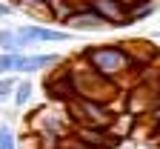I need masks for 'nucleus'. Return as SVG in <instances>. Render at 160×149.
<instances>
[{
  "label": "nucleus",
  "instance_id": "obj_14",
  "mask_svg": "<svg viewBox=\"0 0 160 149\" xmlns=\"http://www.w3.org/2000/svg\"><path fill=\"white\" fill-rule=\"evenodd\" d=\"M0 149H17V138L9 126H0Z\"/></svg>",
  "mask_w": 160,
  "mask_h": 149
},
{
  "label": "nucleus",
  "instance_id": "obj_7",
  "mask_svg": "<svg viewBox=\"0 0 160 149\" xmlns=\"http://www.w3.org/2000/svg\"><path fill=\"white\" fill-rule=\"evenodd\" d=\"M72 135L80 138V141H83L86 146H92V149H117V143H120L109 129H97V126H74Z\"/></svg>",
  "mask_w": 160,
  "mask_h": 149
},
{
  "label": "nucleus",
  "instance_id": "obj_9",
  "mask_svg": "<svg viewBox=\"0 0 160 149\" xmlns=\"http://www.w3.org/2000/svg\"><path fill=\"white\" fill-rule=\"evenodd\" d=\"M0 49H3L6 55H23V43H20V37H17V29H3L0 32Z\"/></svg>",
  "mask_w": 160,
  "mask_h": 149
},
{
  "label": "nucleus",
  "instance_id": "obj_2",
  "mask_svg": "<svg viewBox=\"0 0 160 149\" xmlns=\"http://www.w3.org/2000/svg\"><path fill=\"white\" fill-rule=\"evenodd\" d=\"M66 115L74 126H97V129H112L114 123V112L109 103H100L92 98H74L66 106Z\"/></svg>",
  "mask_w": 160,
  "mask_h": 149
},
{
  "label": "nucleus",
  "instance_id": "obj_3",
  "mask_svg": "<svg viewBox=\"0 0 160 149\" xmlns=\"http://www.w3.org/2000/svg\"><path fill=\"white\" fill-rule=\"evenodd\" d=\"M43 89H46V98L60 106H66L69 100L77 98V83H74V72L69 60H63L57 69L49 72V77L43 80Z\"/></svg>",
  "mask_w": 160,
  "mask_h": 149
},
{
  "label": "nucleus",
  "instance_id": "obj_10",
  "mask_svg": "<svg viewBox=\"0 0 160 149\" xmlns=\"http://www.w3.org/2000/svg\"><path fill=\"white\" fill-rule=\"evenodd\" d=\"M132 126H137V118L129 115V112H120V115H114V123H112V129H109V132L120 141V138H126V135H129Z\"/></svg>",
  "mask_w": 160,
  "mask_h": 149
},
{
  "label": "nucleus",
  "instance_id": "obj_1",
  "mask_svg": "<svg viewBox=\"0 0 160 149\" xmlns=\"http://www.w3.org/2000/svg\"><path fill=\"white\" fill-rule=\"evenodd\" d=\"M89 66L94 72H100L103 77L114 80V83H123L126 77H134L137 80V72H134V60L129 55V49L123 43H103V46H89L80 52Z\"/></svg>",
  "mask_w": 160,
  "mask_h": 149
},
{
  "label": "nucleus",
  "instance_id": "obj_11",
  "mask_svg": "<svg viewBox=\"0 0 160 149\" xmlns=\"http://www.w3.org/2000/svg\"><path fill=\"white\" fill-rule=\"evenodd\" d=\"M32 92H34V89H32L29 80H20V83H17V89H14V103L20 106V109H23V106L32 100Z\"/></svg>",
  "mask_w": 160,
  "mask_h": 149
},
{
  "label": "nucleus",
  "instance_id": "obj_13",
  "mask_svg": "<svg viewBox=\"0 0 160 149\" xmlns=\"http://www.w3.org/2000/svg\"><path fill=\"white\" fill-rule=\"evenodd\" d=\"M14 89H17V80L14 77H0V103L14 98Z\"/></svg>",
  "mask_w": 160,
  "mask_h": 149
},
{
  "label": "nucleus",
  "instance_id": "obj_4",
  "mask_svg": "<svg viewBox=\"0 0 160 149\" xmlns=\"http://www.w3.org/2000/svg\"><path fill=\"white\" fill-rule=\"evenodd\" d=\"M17 37L23 46H34V43H63V40L72 37V32H63V29H52V26H43V23H29V26H20L17 29Z\"/></svg>",
  "mask_w": 160,
  "mask_h": 149
},
{
  "label": "nucleus",
  "instance_id": "obj_16",
  "mask_svg": "<svg viewBox=\"0 0 160 149\" xmlns=\"http://www.w3.org/2000/svg\"><path fill=\"white\" fill-rule=\"evenodd\" d=\"M14 12V6H9V3H3V0H0V17H9Z\"/></svg>",
  "mask_w": 160,
  "mask_h": 149
},
{
  "label": "nucleus",
  "instance_id": "obj_5",
  "mask_svg": "<svg viewBox=\"0 0 160 149\" xmlns=\"http://www.w3.org/2000/svg\"><path fill=\"white\" fill-rule=\"evenodd\" d=\"M89 6L103 17L109 26H117V29L132 26V14L123 6V0H89Z\"/></svg>",
  "mask_w": 160,
  "mask_h": 149
},
{
  "label": "nucleus",
  "instance_id": "obj_12",
  "mask_svg": "<svg viewBox=\"0 0 160 149\" xmlns=\"http://www.w3.org/2000/svg\"><path fill=\"white\" fill-rule=\"evenodd\" d=\"M17 57H20V55H6V52H0V77H9V72H14Z\"/></svg>",
  "mask_w": 160,
  "mask_h": 149
},
{
  "label": "nucleus",
  "instance_id": "obj_8",
  "mask_svg": "<svg viewBox=\"0 0 160 149\" xmlns=\"http://www.w3.org/2000/svg\"><path fill=\"white\" fill-rule=\"evenodd\" d=\"M60 63H63V57H60V55H20L14 72L32 75V72H43V69H49V66H60Z\"/></svg>",
  "mask_w": 160,
  "mask_h": 149
},
{
  "label": "nucleus",
  "instance_id": "obj_15",
  "mask_svg": "<svg viewBox=\"0 0 160 149\" xmlns=\"http://www.w3.org/2000/svg\"><path fill=\"white\" fill-rule=\"evenodd\" d=\"M157 6H160V0H154V3H149V6H143L140 12H134L132 14V23H137V20H146V17H152L154 12H157Z\"/></svg>",
  "mask_w": 160,
  "mask_h": 149
},
{
  "label": "nucleus",
  "instance_id": "obj_6",
  "mask_svg": "<svg viewBox=\"0 0 160 149\" xmlns=\"http://www.w3.org/2000/svg\"><path fill=\"white\" fill-rule=\"evenodd\" d=\"M63 26H66L69 32H100V29H109V23H106V20L100 17L89 3H86V6H80V9L66 20Z\"/></svg>",
  "mask_w": 160,
  "mask_h": 149
}]
</instances>
